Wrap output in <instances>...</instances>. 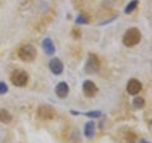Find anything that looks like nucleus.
<instances>
[{
	"label": "nucleus",
	"mask_w": 152,
	"mask_h": 143,
	"mask_svg": "<svg viewBox=\"0 0 152 143\" xmlns=\"http://www.w3.org/2000/svg\"><path fill=\"white\" fill-rule=\"evenodd\" d=\"M141 38H142V34L138 28H129L124 33V36H123V43L127 47H133L140 43Z\"/></svg>",
	"instance_id": "1"
},
{
	"label": "nucleus",
	"mask_w": 152,
	"mask_h": 143,
	"mask_svg": "<svg viewBox=\"0 0 152 143\" xmlns=\"http://www.w3.org/2000/svg\"><path fill=\"white\" fill-rule=\"evenodd\" d=\"M18 56H19V58L26 61V62H32L37 57V51L32 45H26L19 48Z\"/></svg>",
	"instance_id": "2"
},
{
	"label": "nucleus",
	"mask_w": 152,
	"mask_h": 143,
	"mask_svg": "<svg viewBox=\"0 0 152 143\" xmlns=\"http://www.w3.org/2000/svg\"><path fill=\"white\" fill-rule=\"evenodd\" d=\"M10 80L13 85H15L18 88H23L28 84V74L23 70H15L10 76Z\"/></svg>",
	"instance_id": "3"
},
{
	"label": "nucleus",
	"mask_w": 152,
	"mask_h": 143,
	"mask_svg": "<svg viewBox=\"0 0 152 143\" xmlns=\"http://www.w3.org/2000/svg\"><path fill=\"white\" fill-rule=\"evenodd\" d=\"M100 69V61H99V57L94 53H89V58L88 62L85 65V71L88 74H94Z\"/></svg>",
	"instance_id": "4"
},
{
	"label": "nucleus",
	"mask_w": 152,
	"mask_h": 143,
	"mask_svg": "<svg viewBox=\"0 0 152 143\" xmlns=\"http://www.w3.org/2000/svg\"><path fill=\"white\" fill-rule=\"evenodd\" d=\"M55 115H56L55 109L50 105H41L38 108V117L43 119V120H51V119L55 118Z\"/></svg>",
	"instance_id": "5"
},
{
	"label": "nucleus",
	"mask_w": 152,
	"mask_h": 143,
	"mask_svg": "<svg viewBox=\"0 0 152 143\" xmlns=\"http://www.w3.org/2000/svg\"><path fill=\"white\" fill-rule=\"evenodd\" d=\"M83 90H84L85 96H88V98H93V96H95V94L98 93L96 85H95L93 81H90V80L84 81V84H83Z\"/></svg>",
	"instance_id": "6"
},
{
	"label": "nucleus",
	"mask_w": 152,
	"mask_h": 143,
	"mask_svg": "<svg viewBox=\"0 0 152 143\" xmlns=\"http://www.w3.org/2000/svg\"><path fill=\"white\" fill-rule=\"evenodd\" d=\"M142 90V84L137 79H131L127 84V91L131 95H137Z\"/></svg>",
	"instance_id": "7"
},
{
	"label": "nucleus",
	"mask_w": 152,
	"mask_h": 143,
	"mask_svg": "<svg viewBox=\"0 0 152 143\" xmlns=\"http://www.w3.org/2000/svg\"><path fill=\"white\" fill-rule=\"evenodd\" d=\"M50 70L52 71V74L61 75L64 71V63L61 62V60H58V58H52L50 61Z\"/></svg>",
	"instance_id": "8"
},
{
	"label": "nucleus",
	"mask_w": 152,
	"mask_h": 143,
	"mask_svg": "<svg viewBox=\"0 0 152 143\" xmlns=\"http://www.w3.org/2000/svg\"><path fill=\"white\" fill-rule=\"evenodd\" d=\"M69 93H70V88L66 82H60L56 86V95L61 99H65L69 95Z\"/></svg>",
	"instance_id": "9"
},
{
	"label": "nucleus",
	"mask_w": 152,
	"mask_h": 143,
	"mask_svg": "<svg viewBox=\"0 0 152 143\" xmlns=\"http://www.w3.org/2000/svg\"><path fill=\"white\" fill-rule=\"evenodd\" d=\"M94 132H95V124L94 122H89L85 124V128H84V134L86 138H89V139H91V138L94 137Z\"/></svg>",
	"instance_id": "10"
},
{
	"label": "nucleus",
	"mask_w": 152,
	"mask_h": 143,
	"mask_svg": "<svg viewBox=\"0 0 152 143\" xmlns=\"http://www.w3.org/2000/svg\"><path fill=\"white\" fill-rule=\"evenodd\" d=\"M42 46H43L45 52L47 55H53L55 53V46H53V43H52V41L50 39V38H45Z\"/></svg>",
	"instance_id": "11"
},
{
	"label": "nucleus",
	"mask_w": 152,
	"mask_h": 143,
	"mask_svg": "<svg viewBox=\"0 0 152 143\" xmlns=\"http://www.w3.org/2000/svg\"><path fill=\"white\" fill-rule=\"evenodd\" d=\"M12 120H13L12 114L7 109H0V122L4 123V124H9Z\"/></svg>",
	"instance_id": "12"
},
{
	"label": "nucleus",
	"mask_w": 152,
	"mask_h": 143,
	"mask_svg": "<svg viewBox=\"0 0 152 143\" xmlns=\"http://www.w3.org/2000/svg\"><path fill=\"white\" fill-rule=\"evenodd\" d=\"M137 5H138V0H132V1L126 7L124 13H126V14H131V13L137 8Z\"/></svg>",
	"instance_id": "13"
},
{
	"label": "nucleus",
	"mask_w": 152,
	"mask_h": 143,
	"mask_svg": "<svg viewBox=\"0 0 152 143\" xmlns=\"http://www.w3.org/2000/svg\"><path fill=\"white\" fill-rule=\"evenodd\" d=\"M133 107H134L136 109H141L145 107V99L143 98H140L137 96L134 100H133Z\"/></svg>",
	"instance_id": "14"
},
{
	"label": "nucleus",
	"mask_w": 152,
	"mask_h": 143,
	"mask_svg": "<svg viewBox=\"0 0 152 143\" xmlns=\"http://www.w3.org/2000/svg\"><path fill=\"white\" fill-rule=\"evenodd\" d=\"M85 115L89 117V118H99L102 115V113L99 110H93V112H89V113H85Z\"/></svg>",
	"instance_id": "15"
},
{
	"label": "nucleus",
	"mask_w": 152,
	"mask_h": 143,
	"mask_svg": "<svg viewBox=\"0 0 152 143\" xmlns=\"http://www.w3.org/2000/svg\"><path fill=\"white\" fill-rule=\"evenodd\" d=\"M8 91V86L5 82H0V94H5Z\"/></svg>",
	"instance_id": "16"
},
{
	"label": "nucleus",
	"mask_w": 152,
	"mask_h": 143,
	"mask_svg": "<svg viewBox=\"0 0 152 143\" xmlns=\"http://www.w3.org/2000/svg\"><path fill=\"white\" fill-rule=\"evenodd\" d=\"M76 22H77V23H81V24H86V23H88V19H85L83 15H79L77 19H76Z\"/></svg>",
	"instance_id": "17"
}]
</instances>
